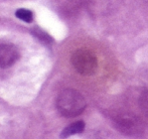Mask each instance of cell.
Masks as SVG:
<instances>
[{
	"label": "cell",
	"instance_id": "6da1fadb",
	"mask_svg": "<svg viewBox=\"0 0 148 139\" xmlns=\"http://www.w3.org/2000/svg\"><path fill=\"white\" fill-rule=\"evenodd\" d=\"M57 107L60 113L64 117H76L84 112L86 100L80 92L73 89H66L58 97Z\"/></svg>",
	"mask_w": 148,
	"mask_h": 139
},
{
	"label": "cell",
	"instance_id": "7a4b0ae2",
	"mask_svg": "<svg viewBox=\"0 0 148 139\" xmlns=\"http://www.w3.org/2000/svg\"><path fill=\"white\" fill-rule=\"evenodd\" d=\"M72 64L78 73L84 76L95 74L98 69V61L96 55L89 49H81L72 55Z\"/></svg>",
	"mask_w": 148,
	"mask_h": 139
},
{
	"label": "cell",
	"instance_id": "3957f363",
	"mask_svg": "<svg viewBox=\"0 0 148 139\" xmlns=\"http://www.w3.org/2000/svg\"><path fill=\"white\" fill-rule=\"evenodd\" d=\"M19 58L18 49L12 45H0V68H9Z\"/></svg>",
	"mask_w": 148,
	"mask_h": 139
},
{
	"label": "cell",
	"instance_id": "277c9868",
	"mask_svg": "<svg viewBox=\"0 0 148 139\" xmlns=\"http://www.w3.org/2000/svg\"><path fill=\"white\" fill-rule=\"evenodd\" d=\"M85 130V122L84 121H77L75 123L69 125L66 127L60 133V138L66 139L75 134H80Z\"/></svg>",
	"mask_w": 148,
	"mask_h": 139
},
{
	"label": "cell",
	"instance_id": "5b68a950",
	"mask_svg": "<svg viewBox=\"0 0 148 139\" xmlns=\"http://www.w3.org/2000/svg\"><path fill=\"white\" fill-rule=\"evenodd\" d=\"M15 14L19 19L23 20L25 22H31L33 19L32 12L28 9H25V8H19V9H17Z\"/></svg>",
	"mask_w": 148,
	"mask_h": 139
},
{
	"label": "cell",
	"instance_id": "8992f818",
	"mask_svg": "<svg viewBox=\"0 0 148 139\" xmlns=\"http://www.w3.org/2000/svg\"><path fill=\"white\" fill-rule=\"evenodd\" d=\"M139 106H140L141 111L144 113L148 117V90L144 91L142 94L140 95L139 98Z\"/></svg>",
	"mask_w": 148,
	"mask_h": 139
},
{
	"label": "cell",
	"instance_id": "52a82bcc",
	"mask_svg": "<svg viewBox=\"0 0 148 139\" xmlns=\"http://www.w3.org/2000/svg\"><path fill=\"white\" fill-rule=\"evenodd\" d=\"M36 36L38 37L39 39H41L42 41H45V43H49L53 41V39H51V37L49 36V35L45 34V32L41 31V30H36Z\"/></svg>",
	"mask_w": 148,
	"mask_h": 139
}]
</instances>
